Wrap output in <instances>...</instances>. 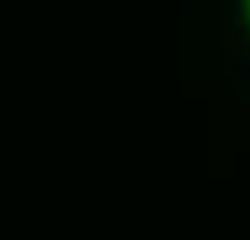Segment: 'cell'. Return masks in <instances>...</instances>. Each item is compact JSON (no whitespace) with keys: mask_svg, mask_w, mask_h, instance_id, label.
<instances>
[{"mask_svg":"<svg viewBox=\"0 0 250 240\" xmlns=\"http://www.w3.org/2000/svg\"><path fill=\"white\" fill-rule=\"evenodd\" d=\"M247 13H250V0H247Z\"/></svg>","mask_w":250,"mask_h":240,"instance_id":"obj_1","label":"cell"}]
</instances>
